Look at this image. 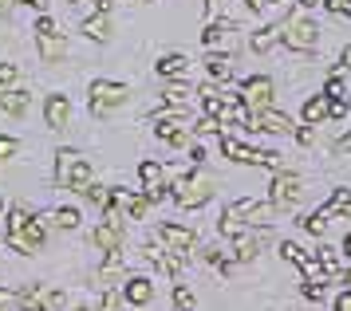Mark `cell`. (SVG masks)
<instances>
[{
    "mask_svg": "<svg viewBox=\"0 0 351 311\" xmlns=\"http://www.w3.org/2000/svg\"><path fill=\"white\" fill-rule=\"evenodd\" d=\"M134 99V87L123 83V79H95L91 87H87V107L95 119H111L114 110H123Z\"/></svg>",
    "mask_w": 351,
    "mask_h": 311,
    "instance_id": "6da1fadb",
    "label": "cell"
},
{
    "mask_svg": "<svg viewBox=\"0 0 351 311\" xmlns=\"http://www.w3.org/2000/svg\"><path fill=\"white\" fill-rule=\"evenodd\" d=\"M213 193H217V177L206 173L202 166L186 177H178L174 186H170V197H174L178 209H202V205L213 201Z\"/></svg>",
    "mask_w": 351,
    "mask_h": 311,
    "instance_id": "7a4b0ae2",
    "label": "cell"
},
{
    "mask_svg": "<svg viewBox=\"0 0 351 311\" xmlns=\"http://www.w3.org/2000/svg\"><path fill=\"white\" fill-rule=\"evenodd\" d=\"M319 36H324V28H319V24H316V20H312L308 12H292V16H285V32H280V44H285L288 51H296V55H316Z\"/></svg>",
    "mask_w": 351,
    "mask_h": 311,
    "instance_id": "3957f363",
    "label": "cell"
},
{
    "mask_svg": "<svg viewBox=\"0 0 351 311\" xmlns=\"http://www.w3.org/2000/svg\"><path fill=\"white\" fill-rule=\"evenodd\" d=\"M229 240V260L233 264H253L256 256L265 252V245L272 240V225L256 229V225H237V233L225 236Z\"/></svg>",
    "mask_w": 351,
    "mask_h": 311,
    "instance_id": "277c9868",
    "label": "cell"
},
{
    "mask_svg": "<svg viewBox=\"0 0 351 311\" xmlns=\"http://www.w3.org/2000/svg\"><path fill=\"white\" fill-rule=\"evenodd\" d=\"M304 201V182L296 170H285V173H272V186H269V205L276 213H292L300 209Z\"/></svg>",
    "mask_w": 351,
    "mask_h": 311,
    "instance_id": "5b68a950",
    "label": "cell"
},
{
    "mask_svg": "<svg viewBox=\"0 0 351 311\" xmlns=\"http://www.w3.org/2000/svg\"><path fill=\"white\" fill-rule=\"evenodd\" d=\"M4 245L16 249L20 256H40L44 245H48V221L40 217V213H32V217L24 221V229H16L12 236H4Z\"/></svg>",
    "mask_w": 351,
    "mask_h": 311,
    "instance_id": "8992f818",
    "label": "cell"
},
{
    "mask_svg": "<svg viewBox=\"0 0 351 311\" xmlns=\"http://www.w3.org/2000/svg\"><path fill=\"white\" fill-rule=\"evenodd\" d=\"M154 245H162L166 252H178V256H190L197 249V233L190 225H178V221H162L154 229Z\"/></svg>",
    "mask_w": 351,
    "mask_h": 311,
    "instance_id": "52a82bcc",
    "label": "cell"
},
{
    "mask_svg": "<svg viewBox=\"0 0 351 311\" xmlns=\"http://www.w3.org/2000/svg\"><path fill=\"white\" fill-rule=\"evenodd\" d=\"M225 213L233 221H241V225H256V229L272 225V217H276V209L269 201H261V197H237V201L225 205Z\"/></svg>",
    "mask_w": 351,
    "mask_h": 311,
    "instance_id": "ba28073f",
    "label": "cell"
},
{
    "mask_svg": "<svg viewBox=\"0 0 351 311\" xmlns=\"http://www.w3.org/2000/svg\"><path fill=\"white\" fill-rule=\"evenodd\" d=\"M237 99L245 110H265L276 103V83L269 75H249L245 83L237 87Z\"/></svg>",
    "mask_w": 351,
    "mask_h": 311,
    "instance_id": "9c48e42d",
    "label": "cell"
},
{
    "mask_svg": "<svg viewBox=\"0 0 351 311\" xmlns=\"http://www.w3.org/2000/svg\"><path fill=\"white\" fill-rule=\"evenodd\" d=\"M123 236H127V221L119 217L114 209H107L103 221L95 225V233H91V245L99 252H114V249H123Z\"/></svg>",
    "mask_w": 351,
    "mask_h": 311,
    "instance_id": "30bf717a",
    "label": "cell"
},
{
    "mask_svg": "<svg viewBox=\"0 0 351 311\" xmlns=\"http://www.w3.org/2000/svg\"><path fill=\"white\" fill-rule=\"evenodd\" d=\"M202 47H206V51H225V55H233V51H237V24H233V20H209L206 32H202Z\"/></svg>",
    "mask_w": 351,
    "mask_h": 311,
    "instance_id": "8fae6325",
    "label": "cell"
},
{
    "mask_svg": "<svg viewBox=\"0 0 351 311\" xmlns=\"http://www.w3.org/2000/svg\"><path fill=\"white\" fill-rule=\"evenodd\" d=\"M245 130H253V134H292L296 126H292V119H288L285 110L265 107V110H249V123H245Z\"/></svg>",
    "mask_w": 351,
    "mask_h": 311,
    "instance_id": "7c38bea8",
    "label": "cell"
},
{
    "mask_svg": "<svg viewBox=\"0 0 351 311\" xmlns=\"http://www.w3.org/2000/svg\"><path fill=\"white\" fill-rule=\"evenodd\" d=\"M111 209L119 213L123 221H143L150 213V201L143 197V189H111Z\"/></svg>",
    "mask_w": 351,
    "mask_h": 311,
    "instance_id": "4fadbf2b",
    "label": "cell"
},
{
    "mask_svg": "<svg viewBox=\"0 0 351 311\" xmlns=\"http://www.w3.org/2000/svg\"><path fill=\"white\" fill-rule=\"evenodd\" d=\"M130 276V268H127V252L123 249H114V252H103V264H99L95 272V280L99 288H119V284Z\"/></svg>",
    "mask_w": 351,
    "mask_h": 311,
    "instance_id": "5bb4252c",
    "label": "cell"
},
{
    "mask_svg": "<svg viewBox=\"0 0 351 311\" xmlns=\"http://www.w3.org/2000/svg\"><path fill=\"white\" fill-rule=\"evenodd\" d=\"M119 296H123V303H130V308H150V303H154V280L130 272L127 280L119 284Z\"/></svg>",
    "mask_w": 351,
    "mask_h": 311,
    "instance_id": "9a60e30c",
    "label": "cell"
},
{
    "mask_svg": "<svg viewBox=\"0 0 351 311\" xmlns=\"http://www.w3.org/2000/svg\"><path fill=\"white\" fill-rule=\"evenodd\" d=\"M217 146H221V154L229 158V162H237V166H261V158H265V150H253L249 142L233 138L229 130H221V134H217Z\"/></svg>",
    "mask_w": 351,
    "mask_h": 311,
    "instance_id": "2e32d148",
    "label": "cell"
},
{
    "mask_svg": "<svg viewBox=\"0 0 351 311\" xmlns=\"http://www.w3.org/2000/svg\"><path fill=\"white\" fill-rule=\"evenodd\" d=\"M154 71H158L162 83H170V79H178V83H190L193 60H190V55H182V51H166V55H158Z\"/></svg>",
    "mask_w": 351,
    "mask_h": 311,
    "instance_id": "e0dca14e",
    "label": "cell"
},
{
    "mask_svg": "<svg viewBox=\"0 0 351 311\" xmlns=\"http://www.w3.org/2000/svg\"><path fill=\"white\" fill-rule=\"evenodd\" d=\"M44 123H48V130H56V134H64L67 126H71V99L67 95H48L44 99Z\"/></svg>",
    "mask_w": 351,
    "mask_h": 311,
    "instance_id": "ac0fdd59",
    "label": "cell"
},
{
    "mask_svg": "<svg viewBox=\"0 0 351 311\" xmlns=\"http://www.w3.org/2000/svg\"><path fill=\"white\" fill-rule=\"evenodd\" d=\"M316 213L328 221V225H335V221H348V217H351V189H348V186L332 189V197L319 205Z\"/></svg>",
    "mask_w": 351,
    "mask_h": 311,
    "instance_id": "d6986e66",
    "label": "cell"
},
{
    "mask_svg": "<svg viewBox=\"0 0 351 311\" xmlns=\"http://www.w3.org/2000/svg\"><path fill=\"white\" fill-rule=\"evenodd\" d=\"M32 107V91L12 87V91H0V119H24Z\"/></svg>",
    "mask_w": 351,
    "mask_h": 311,
    "instance_id": "ffe728a7",
    "label": "cell"
},
{
    "mask_svg": "<svg viewBox=\"0 0 351 311\" xmlns=\"http://www.w3.org/2000/svg\"><path fill=\"white\" fill-rule=\"evenodd\" d=\"M83 36L91 40V44H111V36H114V20L111 12H91L87 20H83Z\"/></svg>",
    "mask_w": 351,
    "mask_h": 311,
    "instance_id": "44dd1931",
    "label": "cell"
},
{
    "mask_svg": "<svg viewBox=\"0 0 351 311\" xmlns=\"http://www.w3.org/2000/svg\"><path fill=\"white\" fill-rule=\"evenodd\" d=\"M280 32H285V20H269V24H261V28L249 36V51H256V55L272 51V47L280 44Z\"/></svg>",
    "mask_w": 351,
    "mask_h": 311,
    "instance_id": "7402d4cb",
    "label": "cell"
},
{
    "mask_svg": "<svg viewBox=\"0 0 351 311\" xmlns=\"http://www.w3.org/2000/svg\"><path fill=\"white\" fill-rule=\"evenodd\" d=\"M36 51H40V63H64L67 60V36L64 32L36 36Z\"/></svg>",
    "mask_w": 351,
    "mask_h": 311,
    "instance_id": "603a6c76",
    "label": "cell"
},
{
    "mask_svg": "<svg viewBox=\"0 0 351 311\" xmlns=\"http://www.w3.org/2000/svg\"><path fill=\"white\" fill-rule=\"evenodd\" d=\"M202 67H206V75L213 79V83H233V55H225V51H206Z\"/></svg>",
    "mask_w": 351,
    "mask_h": 311,
    "instance_id": "cb8c5ba5",
    "label": "cell"
},
{
    "mask_svg": "<svg viewBox=\"0 0 351 311\" xmlns=\"http://www.w3.org/2000/svg\"><path fill=\"white\" fill-rule=\"evenodd\" d=\"M328 110H332V99L319 91V95H308L304 99V107H300V119L308 126H319V123H328Z\"/></svg>",
    "mask_w": 351,
    "mask_h": 311,
    "instance_id": "d4e9b609",
    "label": "cell"
},
{
    "mask_svg": "<svg viewBox=\"0 0 351 311\" xmlns=\"http://www.w3.org/2000/svg\"><path fill=\"white\" fill-rule=\"evenodd\" d=\"M193 87L190 83H178V79H170V83H162V103L166 107H193Z\"/></svg>",
    "mask_w": 351,
    "mask_h": 311,
    "instance_id": "484cf974",
    "label": "cell"
},
{
    "mask_svg": "<svg viewBox=\"0 0 351 311\" xmlns=\"http://www.w3.org/2000/svg\"><path fill=\"white\" fill-rule=\"evenodd\" d=\"M44 221H48L51 229H60V233H75V229L83 225V217H80V209H75V205H60V209L48 213Z\"/></svg>",
    "mask_w": 351,
    "mask_h": 311,
    "instance_id": "4316f807",
    "label": "cell"
},
{
    "mask_svg": "<svg viewBox=\"0 0 351 311\" xmlns=\"http://www.w3.org/2000/svg\"><path fill=\"white\" fill-rule=\"evenodd\" d=\"M87 182H95V170H91V162H87V158H75V166H71V170H67V177H64V189L80 193Z\"/></svg>",
    "mask_w": 351,
    "mask_h": 311,
    "instance_id": "83f0119b",
    "label": "cell"
},
{
    "mask_svg": "<svg viewBox=\"0 0 351 311\" xmlns=\"http://www.w3.org/2000/svg\"><path fill=\"white\" fill-rule=\"evenodd\" d=\"M138 182H143V189L162 186V182H166V166H162V162H154V158L138 162Z\"/></svg>",
    "mask_w": 351,
    "mask_h": 311,
    "instance_id": "f1b7e54d",
    "label": "cell"
},
{
    "mask_svg": "<svg viewBox=\"0 0 351 311\" xmlns=\"http://www.w3.org/2000/svg\"><path fill=\"white\" fill-rule=\"evenodd\" d=\"M324 95H328V99H332V103H351L348 79L339 75V71H332V75L324 79Z\"/></svg>",
    "mask_w": 351,
    "mask_h": 311,
    "instance_id": "f546056e",
    "label": "cell"
},
{
    "mask_svg": "<svg viewBox=\"0 0 351 311\" xmlns=\"http://www.w3.org/2000/svg\"><path fill=\"white\" fill-rule=\"evenodd\" d=\"M75 158H80V150H71V146H60L56 150V189H64V177L75 166Z\"/></svg>",
    "mask_w": 351,
    "mask_h": 311,
    "instance_id": "4dcf8cb0",
    "label": "cell"
},
{
    "mask_svg": "<svg viewBox=\"0 0 351 311\" xmlns=\"http://www.w3.org/2000/svg\"><path fill=\"white\" fill-rule=\"evenodd\" d=\"M80 193H83V197H87L91 205H95L99 213H107V209H111V189H107V186H99V182H87Z\"/></svg>",
    "mask_w": 351,
    "mask_h": 311,
    "instance_id": "1f68e13d",
    "label": "cell"
},
{
    "mask_svg": "<svg viewBox=\"0 0 351 311\" xmlns=\"http://www.w3.org/2000/svg\"><path fill=\"white\" fill-rule=\"evenodd\" d=\"M174 311H197V296L190 292V284H174Z\"/></svg>",
    "mask_w": 351,
    "mask_h": 311,
    "instance_id": "d6a6232c",
    "label": "cell"
},
{
    "mask_svg": "<svg viewBox=\"0 0 351 311\" xmlns=\"http://www.w3.org/2000/svg\"><path fill=\"white\" fill-rule=\"evenodd\" d=\"M20 79V67L16 63H0V91H12Z\"/></svg>",
    "mask_w": 351,
    "mask_h": 311,
    "instance_id": "836d02e7",
    "label": "cell"
},
{
    "mask_svg": "<svg viewBox=\"0 0 351 311\" xmlns=\"http://www.w3.org/2000/svg\"><path fill=\"white\" fill-rule=\"evenodd\" d=\"M300 229L312 236H324V229H328V221L319 217V213H308V217H300Z\"/></svg>",
    "mask_w": 351,
    "mask_h": 311,
    "instance_id": "e575fe53",
    "label": "cell"
},
{
    "mask_svg": "<svg viewBox=\"0 0 351 311\" xmlns=\"http://www.w3.org/2000/svg\"><path fill=\"white\" fill-rule=\"evenodd\" d=\"M32 32L36 36H51V32H60V24L51 20L48 12H36V24H32Z\"/></svg>",
    "mask_w": 351,
    "mask_h": 311,
    "instance_id": "d590c367",
    "label": "cell"
},
{
    "mask_svg": "<svg viewBox=\"0 0 351 311\" xmlns=\"http://www.w3.org/2000/svg\"><path fill=\"white\" fill-rule=\"evenodd\" d=\"M20 154V138H12V134H0V162H8V158Z\"/></svg>",
    "mask_w": 351,
    "mask_h": 311,
    "instance_id": "8d00e7d4",
    "label": "cell"
},
{
    "mask_svg": "<svg viewBox=\"0 0 351 311\" xmlns=\"http://www.w3.org/2000/svg\"><path fill=\"white\" fill-rule=\"evenodd\" d=\"M300 292H304V299H312V303H319V299L328 296V284H308V280H304V288H300Z\"/></svg>",
    "mask_w": 351,
    "mask_h": 311,
    "instance_id": "74e56055",
    "label": "cell"
},
{
    "mask_svg": "<svg viewBox=\"0 0 351 311\" xmlns=\"http://www.w3.org/2000/svg\"><path fill=\"white\" fill-rule=\"evenodd\" d=\"M292 134H296V142H300V146H316V126H296V130H292Z\"/></svg>",
    "mask_w": 351,
    "mask_h": 311,
    "instance_id": "f35d334b",
    "label": "cell"
},
{
    "mask_svg": "<svg viewBox=\"0 0 351 311\" xmlns=\"http://www.w3.org/2000/svg\"><path fill=\"white\" fill-rule=\"evenodd\" d=\"M319 4H324L328 12H335V16H348V20H351V0H319Z\"/></svg>",
    "mask_w": 351,
    "mask_h": 311,
    "instance_id": "ab89813d",
    "label": "cell"
},
{
    "mask_svg": "<svg viewBox=\"0 0 351 311\" xmlns=\"http://www.w3.org/2000/svg\"><path fill=\"white\" fill-rule=\"evenodd\" d=\"M335 311H351V288H343V292L335 296Z\"/></svg>",
    "mask_w": 351,
    "mask_h": 311,
    "instance_id": "60d3db41",
    "label": "cell"
},
{
    "mask_svg": "<svg viewBox=\"0 0 351 311\" xmlns=\"http://www.w3.org/2000/svg\"><path fill=\"white\" fill-rule=\"evenodd\" d=\"M24 8H32V12H48V0H16Z\"/></svg>",
    "mask_w": 351,
    "mask_h": 311,
    "instance_id": "b9f144b4",
    "label": "cell"
},
{
    "mask_svg": "<svg viewBox=\"0 0 351 311\" xmlns=\"http://www.w3.org/2000/svg\"><path fill=\"white\" fill-rule=\"evenodd\" d=\"M245 8H249V12H265V8H272L269 0H245Z\"/></svg>",
    "mask_w": 351,
    "mask_h": 311,
    "instance_id": "7bdbcfd3",
    "label": "cell"
},
{
    "mask_svg": "<svg viewBox=\"0 0 351 311\" xmlns=\"http://www.w3.org/2000/svg\"><path fill=\"white\" fill-rule=\"evenodd\" d=\"M12 4H16V0H0V20H8V16H12Z\"/></svg>",
    "mask_w": 351,
    "mask_h": 311,
    "instance_id": "ee69618b",
    "label": "cell"
},
{
    "mask_svg": "<svg viewBox=\"0 0 351 311\" xmlns=\"http://www.w3.org/2000/svg\"><path fill=\"white\" fill-rule=\"evenodd\" d=\"M296 8L300 12H312V8H319V0H296Z\"/></svg>",
    "mask_w": 351,
    "mask_h": 311,
    "instance_id": "f6af8a7d",
    "label": "cell"
},
{
    "mask_svg": "<svg viewBox=\"0 0 351 311\" xmlns=\"http://www.w3.org/2000/svg\"><path fill=\"white\" fill-rule=\"evenodd\" d=\"M343 256H348V260H351V233L343 236Z\"/></svg>",
    "mask_w": 351,
    "mask_h": 311,
    "instance_id": "bcb514c9",
    "label": "cell"
},
{
    "mask_svg": "<svg viewBox=\"0 0 351 311\" xmlns=\"http://www.w3.org/2000/svg\"><path fill=\"white\" fill-rule=\"evenodd\" d=\"M0 213H4V197H0Z\"/></svg>",
    "mask_w": 351,
    "mask_h": 311,
    "instance_id": "7dc6e473",
    "label": "cell"
},
{
    "mask_svg": "<svg viewBox=\"0 0 351 311\" xmlns=\"http://www.w3.org/2000/svg\"><path fill=\"white\" fill-rule=\"evenodd\" d=\"M348 130H351V119H348Z\"/></svg>",
    "mask_w": 351,
    "mask_h": 311,
    "instance_id": "c3c4849f",
    "label": "cell"
},
{
    "mask_svg": "<svg viewBox=\"0 0 351 311\" xmlns=\"http://www.w3.org/2000/svg\"><path fill=\"white\" fill-rule=\"evenodd\" d=\"M269 4H276V0H269Z\"/></svg>",
    "mask_w": 351,
    "mask_h": 311,
    "instance_id": "681fc988",
    "label": "cell"
},
{
    "mask_svg": "<svg viewBox=\"0 0 351 311\" xmlns=\"http://www.w3.org/2000/svg\"><path fill=\"white\" fill-rule=\"evenodd\" d=\"M0 249H4V245H0Z\"/></svg>",
    "mask_w": 351,
    "mask_h": 311,
    "instance_id": "f907efd6",
    "label": "cell"
}]
</instances>
